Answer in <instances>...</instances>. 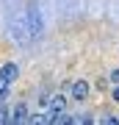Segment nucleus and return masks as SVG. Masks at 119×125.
Listing matches in <instances>:
<instances>
[{
	"instance_id": "f257e3e1",
	"label": "nucleus",
	"mask_w": 119,
	"mask_h": 125,
	"mask_svg": "<svg viewBox=\"0 0 119 125\" xmlns=\"http://www.w3.org/2000/svg\"><path fill=\"white\" fill-rule=\"evenodd\" d=\"M47 108L53 111V117H50V120H55V117H58V114H61L64 108H66V100H64V94H53V97L47 100Z\"/></svg>"
},
{
	"instance_id": "f03ea898",
	"label": "nucleus",
	"mask_w": 119,
	"mask_h": 125,
	"mask_svg": "<svg viewBox=\"0 0 119 125\" xmlns=\"http://www.w3.org/2000/svg\"><path fill=\"white\" fill-rule=\"evenodd\" d=\"M72 97L75 100H86L89 97V81H72Z\"/></svg>"
},
{
	"instance_id": "7ed1b4c3",
	"label": "nucleus",
	"mask_w": 119,
	"mask_h": 125,
	"mask_svg": "<svg viewBox=\"0 0 119 125\" xmlns=\"http://www.w3.org/2000/svg\"><path fill=\"white\" fill-rule=\"evenodd\" d=\"M17 75H19V70H17V64H14V61H9V64L0 67V78L9 81V83H14V78H17Z\"/></svg>"
},
{
	"instance_id": "20e7f679",
	"label": "nucleus",
	"mask_w": 119,
	"mask_h": 125,
	"mask_svg": "<svg viewBox=\"0 0 119 125\" xmlns=\"http://www.w3.org/2000/svg\"><path fill=\"white\" fill-rule=\"evenodd\" d=\"M11 120H14V122H25V120H28L25 103H17V106H14V114H11Z\"/></svg>"
},
{
	"instance_id": "39448f33",
	"label": "nucleus",
	"mask_w": 119,
	"mask_h": 125,
	"mask_svg": "<svg viewBox=\"0 0 119 125\" xmlns=\"http://www.w3.org/2000/svg\"><path fill=\"white\" fill-rule=\"evenodd\" d=\"M6 94H9V81H3V78H0V100H3Z\"/></svg>"
},
{
	"instance_id": "423d86ee",
	"label": "nucleus",
	"mask_w": 119,
	"mask_h": 125,
	"mask_svg": "<svg viewBox=\"0 0 119 125\" xmlns=\"http://www.w3.org/2000/svg\"><path fill=\"white\" fill-rule=\"evenodd\" d=\"M111 81H116V83H119V70H114V72H111Z\"/></svg>"
},
{
	"instance_id": "0eeeda50",
	"label": "nucleus",
	"mask_w": 119,
	"mask_h": 125,
	"mask_svg": "<svg viewBox=\"0 0 119 125\" xmlns=\"http://www.w3.org/2000/svg\"><path fill=\"white\" fill-rule=\"evenodd\" d=\"M114 100L119 103V86H116V89H114Z\"/></svg>"
}]
</instances>
